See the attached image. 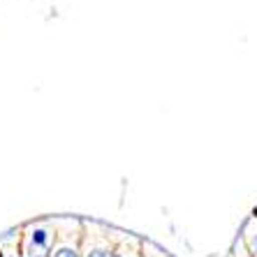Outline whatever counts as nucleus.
<instances>
[{
	"instance_id": "obj_1",
	"label": "nucleus",
	"mask_w": 257,
	"mask_h": 257,
	"mask_svg": "<svg viewBox=\"0 0 257 257\" xmlns=\"http://www.w3.org/2000/svg\"><path fill=\"white\" fill-rule=\"evenodd\" d=\"M58 239L56 229V218H44V220H33L21 227V239H19V252L21 257H49Z\"/></svg>"
},
{
	"instance_id": "obj_3",
	"label": "nucleus",
	"mask_w": 257,
	"mask_h": 257,
	"mask_svg": "<svg viewBox=\"0 0 257 257\" xmlns=\"http://www.w3.org/2000/svg\"><path fill=\"white\" fill-rule=\"evenodd\" d=\"M58 239L49 257H84L81 255V234H84V220L77 218H56Z\"/></svg>"
},
{
	"instance_id": "obj_6",
	"label": "nucleus",
	"mask_w": 257,
	"mask_h": 257,
	"mask_svg": "<svg viewBox=\"0 0 257 257\" xmlns=\"http://www.w3.org/2000/svg\"><path fill=\"white\" fill-rule=\"evenodd\" d=\"M255 218H257V209H255Z\"/></svg>"
},
{
	"instance_id": "obj_2",
	"label": "nucleus",
	"mask_w": 257,
	"mask_h": 257,
	"mask_svg": "<svg viewBox=\"0 0 257 257\" xmlns=\"http://www.w3.org/2000/svg\"><path fill=\"white\" fill-rule=\"evenodd\" d=\"M81 255L84 257H118V248H116L111 229L100 225V222L84 220Z\"/></svg>"
},
{
	"instance_id": "obj_4",
	"label": "nucleus",
	"mask_w": 257,
	"mask_h": 257,
	"mask_svg": "<svg viewBox=\"0 0 257 257\" xmlns=\"http://www.w3.org/2000/svg\"><path fill=\"white\" fill-rule=\"evenodd\" d=\"M239 239H241V243H243L248 257H257V218L255 215H250V218L243 222Z\"/></svg>"
},
{
	"instance_id": "obj_5",
	"label": "nucleus",
	"mask_w": 257,
	"mask_h": 257,
	"mask_svg": "<svg viewBox=\"0 0 257 257\" xmlns=\"http://www.w3.org/2000/svg\"><path fill=\"white\" fill-rule=\"evenodd\" d=\"M5 250V248H3ZM5 257H21V252H19V248H12V250H5Z\"/></svg>"
}]
</instances>
